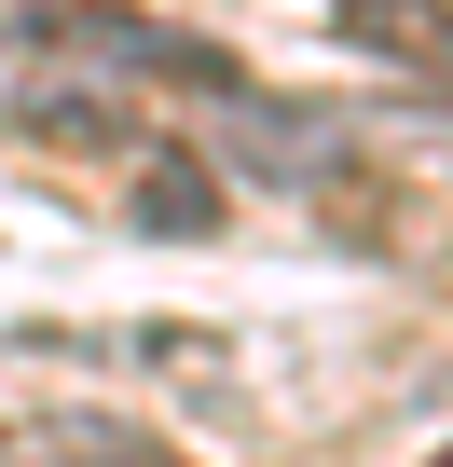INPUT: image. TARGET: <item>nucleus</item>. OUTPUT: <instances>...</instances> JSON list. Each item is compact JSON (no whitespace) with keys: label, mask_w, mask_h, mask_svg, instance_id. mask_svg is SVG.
Wrapping results in <instances>:
<instances>
[{"label":"nucleus","mask_w":453,"mask_h":467,"mask_svg":"<svg viewBox=\"0 0 453 467\" xmlns=\"http://www.w3.org/2000/svg\"><path fill=\"white\" fill-rule=\"evenodd\" d=\"M344 42H371V56L453 83V15H439V0H344Z\"/></svg>","instance_id":"nucleus-2"},{"label":"nucleus","mask_w":453,"mask_h":467,"mask_svg":"<svg viewBox=\"0 0 453 467\" xmlns=\"http://www.w3.org/2000/svg\"><path fill=\"white\" fill-rule=\"evenodd\" d=\"M124 206H138V234H220V165L138 151V165H124Z\"/></svg>","instance_id":"nucleus-1"},{"label":"nucleus","mask_w":453,"mask_h":467,"mask_svg":"<svg viewBox=\"0 0 453 467\" xmlns=\"http://www.w3.org/2000/svg\"><path fill=\"white\" fill-rule=\"evenodd\" d=\"M426 467H453V453H426Z\"/></svg>","instance_id":"nucleus-4"},{"label":"nucleus","mask_w":453,"mask_h":467,"mask_svg":"<svg viewBox=\"0 0 453 467\" xmlns=\"http://www.w3.org/2000/svg\"><path fill=\"white\" fill-rule=\"evenodd\" d=\"M28 138H56V151H124V110H97V97H28Z\"/></svg>","instance_id":"nucleus-3"}]
</instances>
